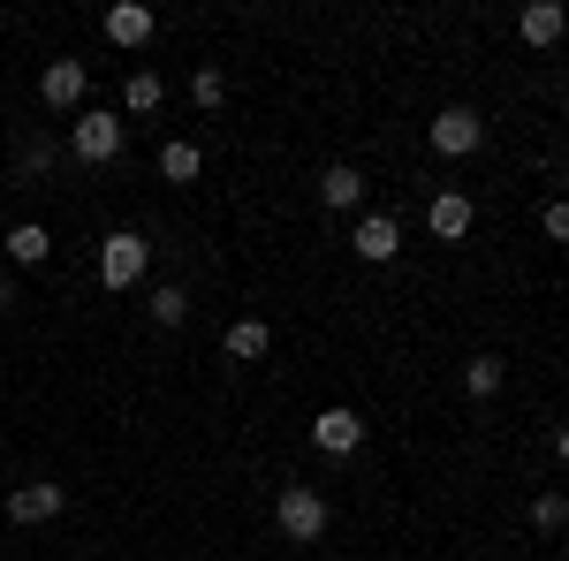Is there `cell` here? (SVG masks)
I'll return each instance as SVG.
<instances>
[{"mask_svg":"<svg viewBox=\"0 0 569 561\" xmlns=\"http://www.w3.org/2000/svg\"><path fill=\"white\" fill-rule=\"evenodd\" d=\"M69 152H77L84 168H107V160H122V114H107V107H84V114L69 122Z\"/></svg>","mask_w":569,"mask_h":561,"instance_id":"1","label":"cell"},{"mask_svg":"<svg viewBox=\"0 0 569 561\" xmlns=\"http://www.w3.org/2000/svg\"><path fill=\"white\" fill-rule=\"evenodd\" d=\"M144 266H152V243L137 236V228H114L107 243H99V281L122 297V289H137L144 281Z\"/></svg>","mask_w":569,"mask_h":561,"instance_id":"2","label":"cell"},{"mask_svg":"<svg viewBox=\"0 0 569 561\" xmlns=\"http://www.w3.org/2000/svg\"><path fill=\"white\" fill-rule=\"evenodd\" d=\"M273 523H281V539H297V547L327 539V493H311V485H281V493H273Z\"/></svg>","mask_w":569,"mask_h":561,"instance_id":"3","label":"cell"},{"mask_svg":"<svg viewBox=\"0 0 569 561\" xmlns=\"http://www.w3.org/2000/svg\"><path fill=\"white\" fill-rule=\"evenodd\" d=\"M426 144H433L440 160H471L486 144V114L479 107H440L433 122H426Z\"/></svg>","mask_w":569,"mask_h":561,"instance_id":"4","label":"cell"},{"mask_svg":"<svg viewBox=\"0 0 569 561\" xmlns=\"http://www.w3.org/2000/svg\"><path fill=\"white\" fill-rule=\"evenodd\" d=\"M99 31H107V46H122V53H137V46L160 31V16L144 8V0H114L107 16H99Z\"/></svg>","mask_w":569,"mask_h":561,"instance_id":"5","label":"cell"},{"mask_svg":"<svg viewBox=\"0 0 569 561\" xmlns=\"http://www.w3.org/2000/svg\"><path fill=\"white\" fill-rule=\"evenodd\" d=\"M61 509H69V493H61L53 478H31V485L8 493V523H53Z\"/></svg>","mask_w":569,"mask_h":561,"instance_id":"6","label":"cell"},{"mask_svg":"<svg viewBox=\"0 0 569 561\" xmlns=\"http://www.w3.org/2000/svg\"><path fill=\"white\" fill-rule=\"evenodd\" d=\"M311 440H319V455H357V448H365V418L335 402V410L311 418Z\"/></svg>","mask_w":569,"mask_h":561,"instance_id":"7","label":"cell"},{"mask_svg":"<svg viewBox=\"0 0 569 561\" xmlns=\"http://www.w3.org/2000/svg\"><path fill=\"white\" fill-rule=\"evenodd\" d=\"M350 251L365 266H388L395 251H402V228H395L388 213H365V220H357V236H350Z\"/></svg>","mask_w":569,"mask_h":561,"instance_id":"8","label":"cell"},{"mask_svg":"<svg viewBox=\"0 0 569 561\" xmlns=\"http://www.w3.org/2000/svg\"><path fill=\"white\" fill-rule=\"evenodd\" d=\"M39 99L53 114H69V107H84V61H46L39 77Z\"/></svg>","mask_w":569,"mask_h":561,"instance_id":"9","label":"cell"},{"mask_svg":"<svg viewBox=\"0 0 569 561\" xmlns=\"http://www.w3.org/2000/svg\"><path fill=\"white\" fill-rule=\"evenodd\" d=\"M471 220H479V213H471V198H463V190H440L433 206H426V228H433L440 243H463V236H471Z\"/></svg>","mask_w":569,"mask_h":561,"instance_id":"10","label":"cell"},{"mask_svg":"<svg viewBox=\"0 0 569 561\" xmlns=\"http://www.w3.org/2000/svg\"><path fill=\"white\" fill-rule=\"evenodd\" d=\"M517 31H525V46H539V53H547V46H562L569 8H562V0H531L525 16H517Z\"/></svg>","mask_w":569,"mask_h":561,"instance_id":"11","label":"cell"},{"mask_svg":"<svg viewBox=\"0 0 569 561\" xmlns=\"http://www.w3.org/2000/svg\"><path fill=\"white\" fill-rule=\"evenodd\" d=\"M220 349H228V364H259L266 349H273V327H266V319H236V327L220 334Z\"/></svg>","mask_w":569,"mask_h":561,"instance_id":"12","label":"cell"},{"mask_svg":"<svg viewBox=\"0 0 569 561\" xmlns=\"http://www.w3.org/2000/svg\"><path fill=\"white\" fill-rule=\"evenodd\" d=\"M319 198H327L335 213H357V206H365V174H357L350 160H335V168L319 174Z\"/></svg>","mask_w":569,"mask_h":561,"instance_id":"13","label":"cell"},{"mask_svg":"<svg viewBox=\"0 0 569 561\" xmlns=\"http://www.w3.org/2000/svg\"><path fill=\"white\" fill-rule=\"evenodd\" d=\"M160 99H168V84H160V69H130V77H122V107H130V114H152Z\"/></svg>","mask_w":569,"mask_h":561,"instance_id":"14","label":"cell"},{"mask_svg":"<svg viewBox=\"0 0 569 561\" xmlns=\"http://www.w3.org/2000/svg\"><path fill=\"white\" fill-rule=\"evenodd\" d=\"M160 174H168V182H198V174H206V152H198L190 137H176V144H160Z\"/></svg>","mask_w":569,"mask_h":561,"instance_id":"15","label":"cell"},{"mask_svg":"<svg viewBox=\"0 0 569 561\" xmlns=\"http://www.w3.org/2000/svg\"><path fill=\"white\" fill-rule=\"evenodd\" d=\"M46 251H53V236H46L39 220H23V228H8V259H16V266H46Z\"/></svg>","mask_w":569,"mask_h":561,"instance_id":"16","label":"cell"},{"mask_svg":"<svg viewBox=\"0 0 569 561\" xmlns=\"http://www.w3.org/2000/svg\"><path fill=\"white\" fill-rule=\"evenodd\" d=\"M501 380H509V364H501V357H471V364H463V388L479 394V402H486V394H501Z\"/></svg>","mask_w":569,"mask_h":561,"instance_id":"17","label":"cell"},{"mask_svg":"<svg viewBox=\"0 0 569 561\" xmlns=\"http://www.w3.org/2000/svg\"><path fill=\"white\" fill-rule=\"evenodd\" d=\"M144 311H152V327H182V319H190V297L168 281V289H152V297H144Z\"/></svg>","mask_w":569,"mask_h":561,"instance_id":"18","label":"cell"},{"mask_svg":"<svg viewBox=\"0 0 569 561\" xmlns=\"http://www.w3.org/2000/svg\"><path fill=\"white\" fill-rule=\"evenodd\" d=\"M531 531H539V539L569 531V501H562V493H539V501H531Z\"/></svg>","mask_w":569,"mask_h":561,"instance_id":"19","label":"cell"},{"mask_svg":"<svg viewBox=\"0 0 569 561\" xmlns=\"http://www.w3.org/2000/svg\"><path fill=\"white\" fill-rule=\"evenodd\" d=\"M190 99H198V107H220V99H228V77H220V69H198V77H190Z\"/></svg>","mask_w":569,"mask_h":561,"instance_id":"20","label":"cell"},{"mask_svg":"<svg viewBox=\"0 0 569 561\" xmlns=\"http://www.w3.org/2000/svg\"><path fill=\"white\" fill-rule=\"evenodd\" d=\"M16 168H23V174H46V168H53V144H46V137H31V144L16 152Z\"/></svg>","mask_w":569,"mask_h":561,"instance_id":"21","label":"cell"},{"mask_svg":"<svg viewBox=\"0 0 569 561\" xmlns=\"http://www.w3.org/2000/svg\"><path fill=\"white\" fill-rule=\"evenodd\" d=\"M539 228H547L555 243H569V198H555V206H539Z\"/></svg>","mask_w":569,"mask_h":561,"instance_id":"22","label":"cell"},{"mask_svg":"<svg viewBox=\"0 0 569 561\" xmlns=\"http://www.w3.org/2000/svg\"><path fill=\"white\" fill-rule=\"evenodd\" d=\"M555 455H562V471H569V425H562V432H555Z\"/></svg>","mask_w":569,"mask_h":561,"instance_id":"23","label":"cell"},{"mask_svg":"<svg viewBox=\"0 0 569 561\" xmlns=\"http://www.w3.org/2000/svg\"><path fill=\"white\" fill-rule=\"evenodd\" d=\"M562 168H569V160H562Z\"/></svg>","mask_w":569,"mask_h":561,"instance_id":"24","label":"cell"}]
</instances>
